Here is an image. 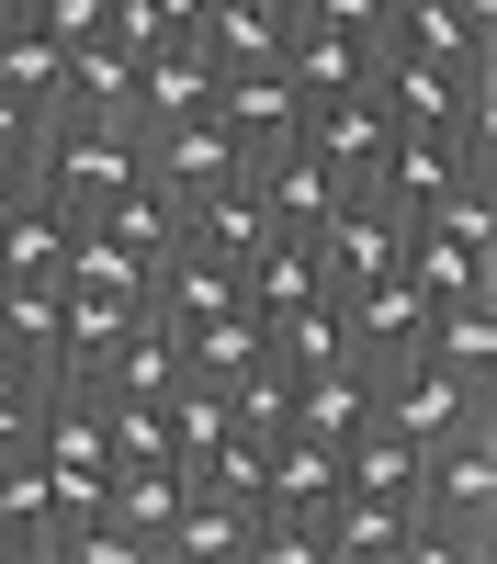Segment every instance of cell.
<instances>
[{"label":"cell","instance_id":"obj_1","mask_svg":"<svg viewBox=\"0 0 497 564\" xmlns=\"http://www.w3.org/2000/svg\"><path fill=\"white\" fill-rule=\"evenodd\" d=\"M34 193H57L68 215L114 204L125 181H148V124H102V113H45L34 124Z\"/></svg>","mask_w":497,"mask_h":564},{"label":"cell","instance_id":"obj_2","mask_svg":"<svg viewBox=\"0 0 497 564\" xmlns=\"http://www.w3.org/2000/svg\"><path fill=\"white\" fill-rule=\"evenodd\" d=\"M464 170H497V148L475 124H396V148H385V170H374V193L396 204V215H430Z\"/></svg>","mask_w":497,"mask_h":564},{"label":"cell","instance_id":"obj_3","mask_svg":"<svg viewBox=\"0 0 497 564\" xmlns=\"http://www.w3.org/2000/svg\"><path fill=\"white\" fill-rule=\"evenodd\" d=\"M475 406H497V384H452L430 350H407V361H385V372H374V430L419 441V452H430L441 430H464Z\"/></svg>","mask_w":497,"mask_h":564},{"label":"cell","instance_id":"obj_4","mask_svg":"<svg viewBox=\"0 0 497 564\" xmlns=\"http://www.w3.org/2000/svg\"><path fill=\"white\" fill-rule=\"evenodd\" d=\"M294 148H305V159H328L350 193H374V170H385V148H396L385 90H374V79H361V90H316L305 124H294Z\"/></svg>","mask_w":497,"mask_h":564},{"label":"cell","instance_id":"obj_5","mask_svg":"<svg viewBox=\"0 0 497 564\" xmlns=\"http://www.w3.org/2000/svg\"><path fill=\"white\" fill-rule=\"evenodd\" d=\"M396 260H407V215H396L385 193H339L328 226H316V271H328V294H339V282L396 271Z\"/></svg>","mask_w":497,"mask_h":564},{"label":"cell","instance_id":"obj_6","mask_svg":"<svg viewBox=\"0 0 497 564\" xmlns=\"http://www.w3.org/2000/svg\"><path fill=\"white\" fill-rule=\"evenodd\" d=\"M339 327H350V361H407L419 350V327H430V294L407 271H374V282H339Z\"/></svg>","mask_w":497,"mask_h":564},{"label":"cell","instance_id":"obj_7","mask_svg":"<svg viewBox=\"0 0 497 564\" xmlns=\"http://www.w3.org/2000/svg\"><path fill=\"white\" fill-rule=\"evenodd\" d=\"M249 170V148L226 135V113H181V124H148V181L170 204H193V193H215V181H238Z\"/></svg>","mask_w":497,"mask_h":564},{"label":"cell","instance_id":"obj_8","mask_svg":"<svg viewBox=\"0 0 497 564\" xmlns=\"http://www.w3.org/2000/svg\"><path fill=\"white\" fill-rule=\"evenodd\" d=\"M249 193H260V215L283 226V238H316V226H328V204L350 193V181H339L328 159H305L294 135H283V148H249Z\"/></svg>","mask_w":497,"mask_h":564},{"label":"cell","instance_id":"obj_9","mask_svg":"<svg viewBox=\"0 0 497 564\" xmlns=\"http://www.w3.org/2000/svg\"><path fill=\"white\" fill-rule=\"evenodd\" d=\"M215 113H226V135H238V148H283V135L305 124V79H294L283 57L226 68V79H215Z\"/></svg>","mask_w":497,"mask_h":564},{"label":"cell","instance_id":"obj_10","mask_svg":"<svg viewBox=\"0 0 497 564\" xmlns=\"http://www.w3.org/2000/svg\"><path fill=\"white\" fill-rule=\"evenodd\" d=\"M271 238H283V226L260 215V193H249V170L238 181H215V193H193L181 204V249H204V260H226V271H249Z\"/></svg>","mask_w":497,"mask_h":564},{"label":"cell","instance_id":"obj_11","mask_svg":"<svg viewBox=\"0 0 497 564\" xmlns=\"http://www.w3.org/2000/svg\"><path fill=\"white\" fill-rule=\"evenodd\" d=\"M260 508H271V520L328 531V508H339V441H305V430H283V441H271V475H260Z\"/></svg>","mask_w":497,"mask_h":564},{"label":"cell","instance_id":"obj_12","mask_svg":"<svg viewBox=\"0 0 497 564\" xmlns=\"http://www.w3.org/2000/svg\"><path fill=\"white\" fill-rule=\"evenodd\" d=\"M68 249H79V215L57 204V193H12V215H0V282H57L68 271Z\"/></svg>","mask_w":497,"mask_h":564},{"label":"cell","instance_id":"obj_13","mask_svg":"<svg viewBox=\"0 0 497 564\" xmlns=\"http://www.w3.org/2000/svg\"><path fill=\"white\" fill-rule=\"evenodd\" d=\"M328 564H407V542H419V497H361V486H339V508H328Z\"/></svg>","mask_w":497,"mask_h":564},{"label":"cell","instance_id":"obj_14","mask_svg":"<svg viewBox=\"0 0 497 564\" xmlns=\"http://www.w3.org/2000/svg\"><path fill=\"white\" fill-rule=\"evenodd\" d=\"M283 430H305V441H350V430H374V361H305L294 372V417Z\"/></svg>","mask_w":497,"mask_h":564},{"label":"cell","instance_id":"obj_15","mask_svg":"<svg viewBox=\"0 0 497 564\" xmlns=\"http://www.w3.org/2000/svg\"><path fill=\"white\" fill-rule=\"evenodd\" d=\"M385 57H430V68H497V34H475L452 0H385Z\"/></svg>","mask_w":497,"mask_h":564},{"label":"cell","instance_id":"obj_16","mask_svg":"<svg viewBox=\"0 0 497 564\" xmlns=\"http://www.w3.org/2000/svg\"><path fill=\"white\" fill-rule=\"evenodd\" d=\"M249 520H260L249 497L193 486V497L170 508V531H159V564H249Z\"/></svg>","mask_w":497,"mask_h":564},{"label":"cell","instance_id":"obj_17","mask_svg":"<svg viewBox=\"0 0 497 564\" xmlns=\"http://www.w3.org/2000/svg\"><path fill=\"white\" fill-rule=\"evenodd\" d=\"M181 113H215V57L193 34H170L159 57H136V124H181Z\"/></svg>","mask_w":497,"mask_h":564},{"label":"cell","instance_id":"obj_18","mask_svg":"<svg viewBox=\"0 0 497 564\" xmlns=\"http://www.w3.org/2000/svg\"><path fill=\"white\" fill-rule=\"evenodd\" d=\"M193 497V463H170V452H148V463H114V486H102V520H125L136 542H148V564H159V531H170V508Z\"/></svg>","mask_w":497,"mask_h":564},{"label":"cell","instance_id":"obj_19","mask_svg":"<svg viewBox=\"0 0 497 564\" xmlns=\"http://www.w3.org/2000/svg\"><path fill=\"white\" fill-rule=\"evenodd\" d=\"M283 68L305 79V102H316V90H361V79H374L385 68V45L374 34H339V23H283Z\"/></svg>","mask_w":497,"mask_h":564},{"label":"cell","instance_id":"obj_20","mask_svg":"<svg viewBox=\"0 0 497 564\" xmlns=\"http://www.w3.org/2000/svg\"><path fill=\"white\" fill-rule=\"evenodd\" d=\"M419 350L452 372V384H497V294H452V305H430Z\"/></svg>","mask_w":497,"mask_h":564},{"label":"cell","instance_id":"obj_21","mask_svg":"<svg viewBox=\"0 0 497 564\" xmlns=\"http://www.w3.org/2000/svg\"><path fill=\"white\" fill-rule=\"evenodd\" d=\"M45 531H57V497H45L34 441L0 452V564H45Z\"/></svg>","mask_w":497,"mask_h":564},{"label":"cell","instance_id":"obj_22","mask_svg":"<svg viewBox=\"0 0 497 564\" xmlns=\"http://www.w3.org/2000/svg\"><path fill=\"white\" fill-rule=\"evenodd\" d=\"M79 226H90V238H114L125 260H148V271L181 249V204L159 193V181H125V193H114V204H90Z\"/></svg>","mask_w":497,"mask_h":564},{"label":"cell","instance_id":"obj_23","mask_svg":"<svg viewBox=\"0 0 497 564\" xmlns=\"http://www.w3.org/2000/svg\"><path fill=\"white\" fill-rule=\"evenodd\" d=\"M57 113H102V124H136V57H125L114 34H79V45H68Z\"/></svg>","mask_w":497,"mask_h":564},{"label":"cell","instance_id":"obj_24","mask_svg":"<svg viewBox=\"0 0 497 564\" xmlns=\"http://www.w3.org/2000/svg\"><path fill=\"white\" fill-rule=\"evenodd\" d=\"M283 0H204V23H193V45L215 57V79L226 68H260V57H283Z\"/></svg>","mask_w":497,"mask_h":564},{"label":"cell","instance_id":"obj_25","mask_svg":"<svg viewBox=\"0 0 497 564\" xmlns=\"http://www.w3.org/2000/svg\"><path fill=\"white\" fill-rule=\"evenodd\" d=\"M148 305H159L170 327H204V316L249 305V294H238V271H226V260H204V249H170V260L148 271Z\"/></svg>","mask_w":497,"mask_h":564},{"label":"cell","instance_id":"obj_26","mask_svg":"<svg viewBox=\"0 0 497 564\" xmlns=\"http://www.w3.org/2000/svg\"><path fill=\"white\" fill-rule=\"evenodd\" d=\"M407 226L441 238V249H464V260H497V170H464L430 215H407Z\"/></svg>","mask_w":497,"mask_h":564},{"label":"cell","instance_id":"obj_27","mask_svg":"<svg viewBox=\"0 0 497 564\" xmlns=\"http://www.w3.org/2000/svg\"><path fill=\"white\" fill-rule=\"evenodd\" d=\"M57 339H68L57 282H0V350H12V361H34L45 384H57Z\"/></svg>","mask_w":497,"mask_h":564},{"label":"cell","instance_id":"obj_28","mask_svg":"<svg viewBox=\"0 0 497 564\" xmlns=\"http://www.w3.org/2000/svg\"><path fill=\"white\" fill-rule=\"evenodd\" d=\"M57 79H68V45L12 12V23H0V90H23L34 113H57Z\"/></svg>","mask_w":497,"mask_h":564},{"label":"cell","instance_id":"obj_29","mask_svg":"<svg viewBox=\"0 0 497 564\" xmlns=\"http://www.w3.org/2000/svg\"><path fill=\"white\" fill-rule=\"evenodd\" d=\"M102 34L125 45V57H159V45H170V34H193V23H181L170 0H102Z\"/></svg>","mask_w":497,"mask_h":564},{"label":"cell","instance_id":"obj_30","mask_svg":"<svg viewBox=\"0 0 497 564\" xmlns=\"http://www.w3.org/2000/svg\"><path fill=\"white\" fill-rule=\"evenodd\" d=\"M45 395H57V384H45V372H0V452H12V441H34V417H45Z\"/></svg>","mask_w":497,"mask_h":564},{"label":"cell","instance_id":"obj_31","mask_svg":"<svg viewBox=\"0 0 497 564\" xmlns=\"http://www.w3.org/2000/svg\"><path fill=\"white\" fill-rule=\"evenodd\" d=\"M305 23H339V34H374L385 45V0H294Z\"/></svg>","mask_w":497,"mask_h":564},{"label":"cell","instance_id":"obj_32","mask_svg":"<svg viewBox=\"0 0 497 564\" xmlns=\"http://www.w3.org/2000/svg\"><path fill=\"white\" fill-rule=\"evenodd\" d=\"M34 124H45V113L23 102V90H0V170H23V159H34Z\"/></svg>","mask_w":497,"mask_h":564},{"label":"cell","instance_id":"obj_33","mask_svg":"<svg viewBox=\"0 0 497 564\" xmlns=\"http://www.w3.org/2000/svg\"><path fill=\"white\" fill-rule=\"evenodd\" d=\"M23 181H34V170H0V215H12V193H23Z\"/></svg>","mask_w":497,"mask_h":564},{"label":"cell","instance_id":"obj_34","mask_svg":"<svg viewBox=\"0 0 497 564\" xmlns=\"http://www.w3.org/2000/svg\"><path fill=\"white\" fill-rule=\"evenodd\" d=\"M12 12H23V0H0V23H12Z\"/></svg>","mask_w":497,"mask_h":564},{"label":"cell","instance_id":"obj_35","mask_svg":"<svg viewBox=\"0 0 497 564\" xmlns=\"http://www.w3.org/2000/svg\"><path fill=\"white\" fill-rule=\"evenodd\" d=\"M283 12H294V0H283Z\"/></svg>","mask_w":497,"mask_h":564}]
</instances>
